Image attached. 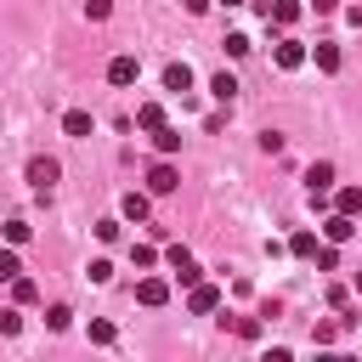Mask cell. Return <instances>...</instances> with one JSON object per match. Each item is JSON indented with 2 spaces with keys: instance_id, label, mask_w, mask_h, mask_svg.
Returning <instances> with one entry per match:
<instances>
[{
  "instance_id": "6da1fadb",
  "label": "cell",
  "mask_w": 362,
  "mask_h": 362,
  "mask_svg": "<svg viewBox=\"0 0 362 362\" xmlns=\"http://www.w3.org/2000/svg\"><path fill=\"white\" fill-rule=\"evenodd\" d=\"M215 305H221V288H215V283H204V277H198V283H192V288H187V311H192V317H209V311H215Z\"/></svg>"
},
{
  "instance_id": "7a4b0ae2",
  "label": "cell",
  "mask_w": 362,
  "mask_h": 362,
  "mask_svg": "<svg viewBox=\"0 0 362 362\" xmlns=\"http://www.w3.org/2000/svg\"><path fill=\"white\" fill-rule=\"evenodd\" d=\"M175 187H181V170H175L170 158H158V164L147 170V192H158V198H164V192H175Z\"/></svg>"
},
{
  "instance_id": "3957f363",
  "label": "cell",
  "mask_w": 362,
  "mask_h": 362,
  "mask_svg": "<svg viewBox=\"0 0 362 362\" xmlns=\"http://www.w3.org/2000/svg\"><path fill=\"white\" fill-rule=\"evenodd\" d=\"M170 272H175V283H181V288H192V283L204 277V266H198V260H192V255H187L181 243L170 249Z\"/></svg>"
},
{
  "instance_id": "277c9868",
  "label": "cell",
  "mask_w": 362,
  "mask_h": 362,
  "mask_svg": "<svg viewBox=\"0 0 362 362\" xmlns=\"http://www.w3.org/2000/svg\"><path fill=\"white\" fill-rule=\"evenodd\" d=\"M351 238H356V215H339V209H334V215L322 221V243H351Z\"/></svg>"
},
{
  "instance_id": "5b68a950",
  "label": "cell",
  "mask_w": 362,
  "mask_h": 362,
  "mask_svg": "<svg viewBox=\"0 0 362 362\" xmlns=\"http://www.w3.org/2000/svg\"><path fill=\"white\" fill-rule=\"evenodd\" d=\"M136 79H141V62H136V57H113V62H107V85L124 90V85H136Z\"/></svg>"
},
{
  "instance_id": "8992f818",
  "label": "cell",
  "mask_w": 362,
  "mask_h": 362,
  "mask_svg": "<svg viewBox=\"0 0 362 362\" xmlns=\"http://www.w3.org/2000/svg\"><path fill=\"white\" fill-rule=\"evenodd\" d=\"M57 175H62V164H57V158H28V181H34L40 192H51V181H57Z\"/></svg>"
},
{
  "instance_id": "52a82bcc",
  "label": "cell",
  "mask_w": 362,
  "mask_h": 362,
  "mask_svg": "<svg viewBox=\"0 0 362 362\" xmlns=\"http://www.w3.org/2000/svg\"><path fill=\"white\" fill-rule=\"evenodd\" d=\"M305 192H311V198H328V192H334V164H311V170H305Z\"/></svg>"
},
{
  "instance_id": "ba28073f",
  "label": "cell",
  "mask_w": 362,
  "mask_h": 362,
  "mask_svg": "<svg viewBox=\"0 0 362 362\" xmlns=\"http://www.w3.org/2000/svg\"><path fill=\"white\" fill-rule=\"evenodd\" d=\"M266 23H272V28H294V23H300V0H272Z\"/></svg>"
},
{
  "instance_id": "9c48e42d",
  "label": "cell",
  "mask_w": 362,
  "mask_h": 362,
  "mask_svg": "<svg viewBox=\"0 0 362 362\" xmlns=\"http://www.w3.org/2000/svg\"><path fill=\"white\" fill-rule=\"evenodd\" d=\"M272 62H277V68H300V62H305V45H300V40H277V45H272Z\"/></svg>"
},
{
  "instance_id": "30bf717a",
  "label": "cell",
  "mask_w": 362,
  "mask_h": 362,
  "mask_svg": "<svg viewBox=\"0 0 362 362\" xmlns=\"http://www.w3.org/2000/svg\"><path fill=\"white\" fill-rule=\"evenodd\" d=\"M136 300H141V305H164V300H170V283H164V277H141V283H136Z\"/></svg>"
},
{
  "instance_id": "8fae6325",
  "label": "cell",
  "mask_w": 362,
  "mask_h": 362,
  "mask_svg": "<svg viewBox=\"0 0 362 362\" xmlns=\"http://www.w3.org/2000/svg\"><path fill=\"white\" fill-rule=\"evenodd\" d=\"M62 130H68V136H74V141H85V136H90V130H96V119H90V113H85V107H74V113H62Z\"/></svg>"
},
{
  "instance_id": "7c38bea8",
  "label": "cell",
  "mask_w": 362,
  "mask_h": 362,
  "mask_svg": "<svg viewBox=\"0 0 362 362\" xmlns=\"http://www.w3.org/2000/svg\"><path fill=\"white\" fill-rule=\"evenodd\" d=\"M153 136V147H158V158H170V153H181V130L175 124H158V130H147Z\"/></svg>"
},
{
  "instance_id": "4fadbf2b",
  "label": "cell",
  "mask_w": 362,
  "mask_h": 362,
  "mask_svg": "<svg viewBox=\"0 0 362 362\" xmlns=\"http://www.w3.org/2000/svg\"><path fill=\"white\" fill-rule=\"evenodd\" d=\"M164 90H175V96L192 90V68H187V62H170V68H164Z\"/></svg>"
},
{
  "instance_id": "5bb4252c",
  "label": "cell",
  "mask_w": 362,
  "mask_h": 362,
  "mask_svg": "<svg viewBox=\"0 0 362 362\" xmlns=\"http://www.w3.org/2000/svg\"><path fill=\"white\" fill-rule=\"evenodd\" d=\"M119 215L124 221H147V192H124L119 198Z\"/></svg>"
},
{
  "instance_id": "9a60e30c",
  "label": "cell",
  "mask_w": 362,
  "mask_h": 362,
  "mask_svg": "<svg viewBox=\"0 0 362 362\" xmlns=\"http://www.w3.org/2000/svg\"><path fill=\"white\" fill-rule=\"evenodd\" d=\"M283 249H288L294 260H311V255H317V232H294V238H288Z\"/></svg>"
},
{
  "instance_id": "2e32d148",
  "label": "cell",
  "mask_w": 362,
  "mask_h": 362,
  "mask_svg": "<svg viewBox=\"0 0 362 362\" xmlns=\"http://www.w3.org/2000/svg\"><path fill=\"white\" fill-rule=\"evenodd\" d=\"M334 209L339 215H362V187H339L334 192Z\"/></svg>"
},
{
  "instance_id": "e0dca14e",
  "label": "cell",
  "mask_w": 362,
  "mask_h": 362,
  "mask_svg": "<svg viewBox=\"0 0 362 362\" xmlns=\"http://www.w3.org/2000/svg\"><path fill=\"white\" fill-rule=\"evenodd\" d=\"M209 96H215V102H232V96H238V79H232V74L221 68V74L209 79Z\"/></svg>"
},
{
  "instance_id": "ac0fdd59",
  "label": "cell",
  "mask_w": 362,
  "mask_h": 362,
  "mask_svg": "<svg viewBox=\"0 0 362 362\" xmlns=\"http://www.w3.org/2000/svg\"><path fill=\"white\" fill-rule=\"evenodd\" d=\"M311 57H317V68H322V74H339V45H328V40H322Z\"/></svg>"
},
{
  "instance_id": "d6986e66",
  "label": "cell",
  "mask_w": 362,
  "mask_h": 362,
  "mask_svg": "<svg viewBox=\"0 0 362 362\" xmlns=\"http://www.w3.org/2000/svg\"><path fill=\"white\" fill-rule=\"evenodd\" d=\"M136 124H141V130H158V124H164V107H158V102H141V107H136Z\"/></svg>"
},
{
  "instance_id": "ffe728a7",
  "label": "cell",
  "mask_w": 362,
  "mask_h": 362,
  "mask_svg": "<svg viewBox=\"0 0 362 362\" xmlns=\"http://www.w3.org/2000/svg\"><path fill=\"white\" fill-rule=\"evenodd\" d=\"M11 294H17V305H28V300H40V283L17 272V277H11Z\"/></svg>"
},
{
  "instance_id": "44dd1931",
  "label": "cell",
  "mask_w": 362,
  "mask_h": 362,
  "mask_svg": "<svg viewBox=\"0 0 362 362\" xmlns=\"http://www.w3.org/2000/svg\"><path fill=\"white\" fill-rule=\"evenodd\" d=\"M17 272H23V260H17V243H6V249H0V283H11Z\"/></svg>"
},
{
  "instance_id": "7402d4cb",
  "label": "cell",
  "mask_w": 362,
  "mask_h": 362,
  "mask_svg": "<svg viewBox=\"0 0 362 362\" xmlns=\"http://www.w3.org/2000/svg\"><path fill=\"white\" fill-rule=\"evenodd\" d=\"M0 232H6V243H28V238H34V226H28V221H6Z\"/></svg>"
},
{
  "instance_id": "603a6c76",
  "label": "cell",
  "mask_w": 362,
  "mask_h": 362,
  "mask_svg": "<svg viewBox=\"0 0 362 362\" xmlns=\"http://www.w3.org/2000/svg\"><path fill=\"white\" fill-rule=\"evenodd\" d=\"M68 322H74V311H68V305H51V311H45V328H51V334H62Z\"/></svg>"
},
{
  "instance_id": "cb8c5ba5",
  "label": "cell",
  "mask_w": 362,
  "mask_h": 362,
  "mask_svg": "<svg viewBox=\"0 0 362 362\" xmlns=\"http://www.w3.org/2000/svg\"><path fill=\"white\" fill-rule=\"evenodd\" d=\"M249 51H255L249 34H226V57H249Z\"/></svg>"
},
{
  "instance_id": "d4e9b609",
  "label": "cell",
  "mask_w": 362,
  "mask_h": 362,
  "mask_svg": "<svg viewBox=\"0 0 362 362\" xmlns=\"http://www.w3.org/2000/svg\"><path fill=\"white\" fill-rule=\"evenodd\" d=\"M85 272H90V283H113V260H90Z\"/></svg>"
},
{
  "instance_id": "484cf974",
  "label": "cell",
  "mask_w": 362,
  "mask_h": 362,
  "mask_svg": "<svg viewBox=\"0 0 362 362\" xmlns=\"http://www.w3.org/2000/svg\"><path fill=\"white\" fill-rule=\"evenodd\" d=\"M232 334H238V339H260V322H255V317H238Z\"/></svg>"
},
{
  "instance_id": "4316f807",
  "label": "cell",
  "mask_w": 362,
  "mask_h": 362,
  "mask_svg": "<svg viewBox=\"0 0 362 362\" xmlns=\"http://www.w3.org/2000/svg\"><path fill=\"white\" fill-rule=\"evenodd\" d=\"M107 11H113V0H85V17L90 23H107Z\"/></svg>"
},
{
  "instance_id": "83f0119b",
  "label": "cell",
  "mask_w": 362,
  "mask_h": 362,
  "mask_svg": "<svg viewBox=\"0 0 362 362\" xmlns=\"http://www.w3.org/2000/svg\"><path fill=\"white\" fill-rule=\"evenodd\" d=\"M130 260H136V272H147V266H153V260H158V255H153V249H147V243H136V249H130Z\"/></svg>"
},
{
  "instance_id": "f1b7e54d",
  "label": "cell",
  "mask_w": 362,
  "mask_h": 362,
  "mask_svg": "<svg viewBox=\"0 0 362 362\" xmlns=\"http://www.w3.org/2000/svg\"><path fill=\"white\" fill-rule=\"evenodd\" d=\"M90 339H96V345H113V322L96 317V322H90Z\"/></svg>"
},
{
  "instance_id": "f546056e",
  "label": "cell",
  "mask_w": 362,
  "mask_h": 362,
  "mask_svg": "<svg viewBox=\"0 0 362 362\" xmlns=\"http://www.w3.org/2000/svg\"><path fill=\"white\" fill-rule=\"evenodd\" d=\"M311 339H317V345H334V339H339V328H334V322H317V328H311Z\"/></svg>"
},
{
  "instance_id": "4dcf8cb0",
  "label": "cell",
  "mask_w": 362,
  "mask_h": 362,
  "mask_svg": "<svg viewBox=\"0 0 362 362\" xmlns=\"http://www.w3.org/2000/svg\"><path fill=\"white\" fill-rule=\"evenodd\" d=\"M119 226H124V221H96V238H102V243H113V238H119Z\"/></svg>"
},
{
  "instance_id": "1f68e13d",
  "label": "cell",
  "mask_w": 362,
  "mask_h": 362,
  "mask_svg": "<svg viewBox=\"0 0 362 362\" xmlns=\"http://www.w3.org/2000/svg\"><path fill=\"white\" fill-rule=\"evenodd\" d=\"M181 6H187V11H192V17H204V11H209V6H215V0H181Z\"/></svg>"
},
{
  "instance_id": "d6a6232c",
  "label": "cell",
  "mask_w": 362,
  "mask_h": 362,
  "mask_svg": "<svg viewBox=\"0 0 362 362\" xmlns=\"http://www.w3.org/2000/svg\"><path fill=\"white\" fill-rule=\"evenodd\" d=\"M317 6V17H328V11H339V0H311Z\"/></svg>"
},
{
  "instance_id": "836d02e7",
  "label": "cell",
  "mask_w": 362,
  "mask_h": 362,
  "mask_svg": "<svg viewBox=\"0 0 362 362\" xmlns=\"http://www.w3.org/2000/svg\"><path fill=\"white\" fill-rule=\"evenodd\" d=\"M345 23H351V28H362V6H351V11H345Z\"/></svg>"
},
{
  "instance_id": "e575fe53",
  "label": "cell",
  "mask_w": 362,
  "mask_h": 362,
  "mask_svg": "<svg viewBox=\"0 0 362 362\" xmlns=\"http://www.w3.org/2000/svg\"><path fill=\"white\" fill-rule=\"evenodd\" d=\"M351 288H356V294H362V272H356V277H351Z\"/></svg>"
},
{
  "instance_id": "d590c367",
  "label": "cell",
  "mask_w": 362,
  "mask_h": 362,
  "mask_svg": "<svg viewBox=\"0 0 362 362\" xmlns=\"http://www.w3.org/2000/svg\"><path fill=\"white\" fill-rule=\"evenodd\" d=\"M221 6H243V0H221Z\"/></svg>"
}]
</instances>
